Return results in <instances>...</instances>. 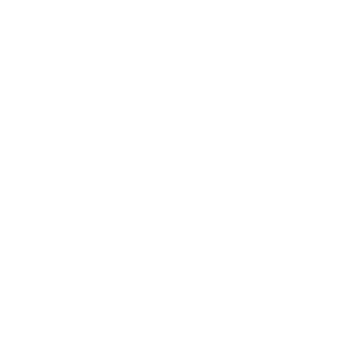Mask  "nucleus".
Returning <instances> with one entry per match:
<instances>
[]
</instances>
